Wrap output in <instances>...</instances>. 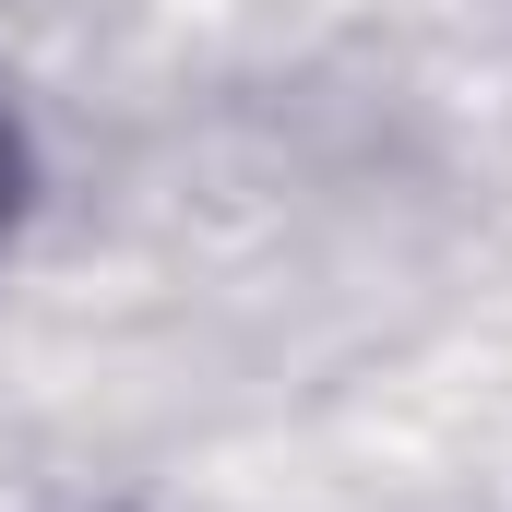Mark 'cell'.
<instances>
[{
	"label": "cell",
	"mask_w": 512,
	"mask_h": 512,
	"mask_svg": "<svg viewBox=\"0 0 512 512\" xmlns=\"http://www.w3.org/2000/svg\"><path fill=\"white\" fill-rule=\"evenodd\" d=\"M0 215H12V143H0Z\"/></svg>",
	"instance_id": "6da1fadb"
}]
</instances>
